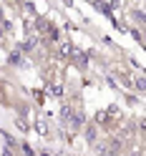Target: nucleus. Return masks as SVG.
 <instances>
[{
    "label": "nucleus",
    "mask_w": 146,
    "mask_h": 156,
    "mask_svg": "<svg viewBox=\"0 0 146 156\" xmlns=\"http://www.w3.org/2000/svg\"><path fill=\"white\" fill-rule=\"evenodd\" d=\"M103 156H119V151H116V149H109V151H103V149H98Z\"/></svg>",
    "instance_id": "nucleus-1"
}]
</instances>
